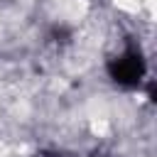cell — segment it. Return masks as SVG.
Segmentation results:
<instances>
[{"instance_id": "6da1fadb", "label": "cell", "mask_w": 157, "mask_h": 157, "mask_svg": "<svg viewBox=\"0 0 157 157\" xmlns=\"http://www.w3.org/2000/svg\"><path fill=\"white\" fill-rule=\"evenodd\" d=\"M108 74L120 86H137L145 76V61L137 52H125L108 64Z\"/></svg>"}]
</instances>
